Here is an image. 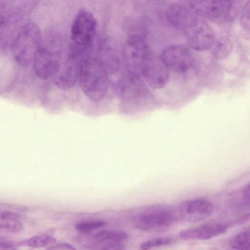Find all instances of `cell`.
Returning <instances> with one entry per match:
<instances>
[{"label": "cell", "instance_id": "1", "mask_svg": "<svg viewBox=\"0 0 250 250\" xmlns=\"http://www.w3.org/2000/svg\"><path fill=\"white\" fill-rule=\"evenodd\" d=\"M171 25L184 34L188 44L196 50L211 49L216 39L210 25L188 7H182L175 12Z\"/></svg>", "mask_w": 250, "mask_h": 250}, {"label": "cell", "instance_id": "2", "mask_svg": "<svg viewBox=\"0 0 250 250\" xmlns=\"http://www.w3.org/2000/svg\"><path fill=\"white\" fill-rule=\"evenodd\" d=\"M79 81L83 93L93 101L102 100L107 92V72L104 62L97 58H86L81 67Z\"/></svg>", "mask_w": 250, "mask_h": 250}, {"label": "cell", "instance_id": "3", "mask_svg": "<svg viewBox=\"0 0 250 250\" xmlns=\"http://www.w3.org/2000/svg\"><path fill=\"white\" fill-rule=\"evenodd\" d=\"M62 55L60 36L54 33L47 34L42 39L34 60V70L40 79L47 80L58 72Z\"/></svg>", "mask_w": 250, "mask_h": 250}, {"label": "cell", "instance_id": "4", "mask_svg": "<svg viewBox=\"0 0 250 250\" xmlns=\"http://www.w3.org/2000/svg\"><path fill=\"white\" fill-rule=\"evenodd\" d=\"M187 5L192 12L203 20L223 22L234 20L244 5L241 0H189Z\"/></svg>", "mask_w": 250, "mask_h": 250}, {"label": "cell", "instance_id": "5", "mask_svg": "<svg viewBox=\"0 0 250 250\" xmlns=\"http://www.w3.org/2000/svg\"><path fill=\"white\" fill-rule=\"evenodd\" d=\"M42 40V31L38 24L34 22L25 24L14 42L13 56L17 63L25 67L34 61Z\"/></svg>", "mask_w": 250, "mask_h": 250}, {"label": "cell", "instance_id": "6", "mask_svg": "<svg viewBox=\"0 0 250 250\" xmlns=\"http://www.w3.org/2000/svg\"><path fill=\"white\" fill-rule=\"evenodd\" d=\"M180 219L178 210L167 207H154L137 214L132 218L137 229L147 231L166 229Z\"/></svg>", "mask_w": 250, "mask_h": 250}, {"label": "cell", "instance_id": "7", "mask_svg": "<svg viewBox=\"0 0 250 250\" xmlns=\"http://www.w3.org/2000/svg\"><path fill=\"white\" fill-rule=\"evenodd\" d=\"M97 26V20L92 13L84 8L79 10L71 25V45L88 50L92 44Z\"/></svg>", "mask_w": 250, "mask_h": 250}, {"label": "cell", "instance_id": "8", "mask_svg": "<svg viewBox=\"0 0 250 250\" xmlns=\"http://www.w3.org/2000/svg\"><path fill=\"white\" fill-rule=\"evenodd\" d=\"M152 54L142 37L138 34H131L126 39L123 50L126 69L141 76L142 71Z\"/></svg>", "mask_w": 250, "mask_h": 250}, {"label": "cell", "instance_id": "9", "mask_svg": "<svg viewBox=\"0 0 250 250\" xmlns=\"http://www.w3.org/2000/svg\"><path fill=\"white\" fill-rule=\"evenodd\" d=\"M88 50L71 45L64 65L55 80L57 87L61 89L67 90L75 86L79 80L83 61L88 57L85 56Z\"/></svg>", "mask_w": 250, "mask_h": 250}, {"label": "cell", "instance_id": "10", "mask_svg": "<svg viewBox=\"0 0 250 250\" xmlns=\"http://www.w3.org/2000/svg\"><path fill=\"white\" fill-rule=\"evenodd\" d=\"M168 69L178 73H184L190 70L194 64L191 52L186 46L175 44L164 48L160 56Z\"/></svg>", "mask_w": 250, "mask_h": 250}, {"label": "cell", "instance_id": "11", "mask_svg": "<svg viewBox=\"0 0 250 250\" xmlns=\"http://www.w3.org/2000/svg\"><path fill=\"white\" fill-rule=\"evenodd\" d=\"M178 210L180 219L188 223H197L210 216L213 212L214 207L206 200L196 199L184 202Z\"/></svg>", "mask_w": 250, "mask_h": 250}, {"label": "cell", "instance_id": "12", "mask_svg": "<svg viewBox=\"0 0 250 250\" xmlns=\"http://www.w3.org/2000/svg\"><path fill=\"white\" fill-rule=\"evenodd\" d=\"M141 76L151 87L160 89L168 82L169 70L160 57L152 53L142 71Z\"/></svg>", "mask_w": 250, "mask_h": 250}, {"label": "cell", "instance_id": "13", "mask_svg": "<svg viewBox=\"0 0 250 250\" xmlns=\"http://www.w3.org/2000/svg\"><path fill=\"white\" fill-rule=\"evenodd\" d=\"M229 226L225 223L210 221L182 230L179 236L184 240H208L225 233Z\"/></svg>", "mask_w": 250, "mask_h": 250}, {"label": "cell", "instance_id": "14", "mask_svg": "<svg viewBox=\"0 0 250 250\" xmlns=\"http://www.w3.org/2000/svg\"><path fill=\"white\" fill-rule=\"evenodd\" d=\"M145 86L140 76L126 69L118 82V91L125 102H134L140 98L145 92Z\"/></svg>", "mask_w": 250, "mask_h": 250}, {"label": "cell", "instance_id": "15", "mask_svg": "<svg viewBox=\"0 0 250 250\" xmlns=\"http://www.w3.org/2000/svg\"><path fill=\"white\" fill-rule=\"evenodd\" d=\"M22 224L19 214L9 211L3 210L0 214V228L12 232L20 231Z\"/></svg>", "mask_w": 250, "mask_h": 250}, {"label": "cell", "instance_id": "16", "mask_svg": "<svg viewBox=\"0 0 250 250\" xmlns=\"http://www.w3.org/2000/svg\"><path fill=\"white\" fill-rule=\"evenodd\" d=\"M55 237L49 234H40L19 241L17 243L19 246H25L32 248H41L51 246L55 243Z\"/></svg>", "mask_w": 250, "mask_h": 250}, {"label": "cell", "instance_id": "17", "mask_svg": "<svg viewBox=\"0 0 250 250\" xmlns=\"http://www.w3.org/2000/svg\"><path fill=\"white\" fill-rule=\"evenodd\" d=\"M211 49L215 58L224 59L229 55L232 51V42L229 39L225 37L216 39Z\"/></svg>", "mask_w": 250, "mask_h": 250}, {"label": "cell", "instance_id": "18", "mask_svg": "<svg viewBox=\"0 0 250 250\" xmlns=\"http://www.w3.org/2000/svg\"><path fill=\"white\" fill-rule=\"evenodd\" d=\"M229 245L237 250H250V230L239 233L230 240Z\"/></svg>", "mask_w": 250, "mask_h": 250}, {"label": "cell", "instance_id": "19", "mask_svg": "<svg viewBox=\"0 0 250 250\" xmlns=\"http://www.w3.org/2000/svg\"><path fill=\"white\" fill-rule=\"evenodd\" d=\"M107 223L101 220L84 221L78 222L75 226L76 230L81 234L93 232V231L104 227Z\"/></svg>", "mask_w": 250, "mask_h": 250}, {"label": "cell", "instance_id": "20", "mask_svg": "<svg viewBox=\"0 0 250 250\" xmlns=\"http://www.w3.org/2000/svg\"><path fill=\"white\" fill-rule=\"evenodd\" d=\"M98 231L86 234H81L78 238L79 244L83 247L88 249L94 248L102 243Z\"/></svg>", "mask_w": 250, "mask_h": 250}, {"label": "cell", "instance_id": "21", "mask_svg": "<svg viewBox=\"0 0 250 250\" xmlns=\"http://www.w3.org/2000/svg\"><path fill=\"white\" fill-rule=\"evenodd\" d=\"M175 239L171 237L157 238L142 243L140 246L142 250H149L155 248L172 244Z\"/></svg>", "mask_w": 250, "mask_h": 250}, {"label": "cell", "instance_id": "22", "mask_svg": "<svg viewBox=\"0 0 250 250\" xmlns=\"http://www.w3.org/2000/svg\"><path fill=\"white\" fill-rule=\"evenodd\" d=\"M240 22L243 28L250 30V0L245 3L242 9Z\"/></svg>", "mask_w": 250, "mask_h": 250}, {"label": "cell", "instance_id": "23", "mask_svg": "<svg viewBox=\"0 0 250 250\" xmlns=\"http://www.w3.org/2000/svg\"><path fill=\"white\" fill-rule=\"evenodd\" d=\"M46 250H77V249L68 243H59L50 246Z\"/></svg>", "mask_w": 250, "mask_h": 250}, {"label": "cell", "instance_id": "24", "mask_svg": "<svg viewBox=\"0 0 250 250\" xmlns=\"http://www.w3.org/2000/svg\"><path fill=\"white\" fill-rule=\"evenodd\" d=\"M125 247L120 241H110L102 250H124Z\"/></svg>", "mask_w": 250, "mask_h": 250}, {"label": "cell", "instance_id": "25", "mask_svg": "<svg viewBox=\"0 0 250 250\" xmlns=\"http://www.w3.org/2000/svg\"><path fill=\"white\" fill-rule=\"evenodd\" d=\"M18 246L12 242L0 240V250H20Z\"/></svg>", "mask_w": 250, "mask_h": 250}, {"label": "cell", "instance_id": "26", "mask_svg": "<svg viewBox=\"0 0 250 250\" xmlns=\"http://www.w3.org/2000/svg\"><path fill=\"white\" fill-rule=\"evenodd\" d=\"M243 194L245 198L250 200V183L244 187L243 190Z\"/></svg>", "mask_w": 250, "mask_h": 250}]
</instances>
